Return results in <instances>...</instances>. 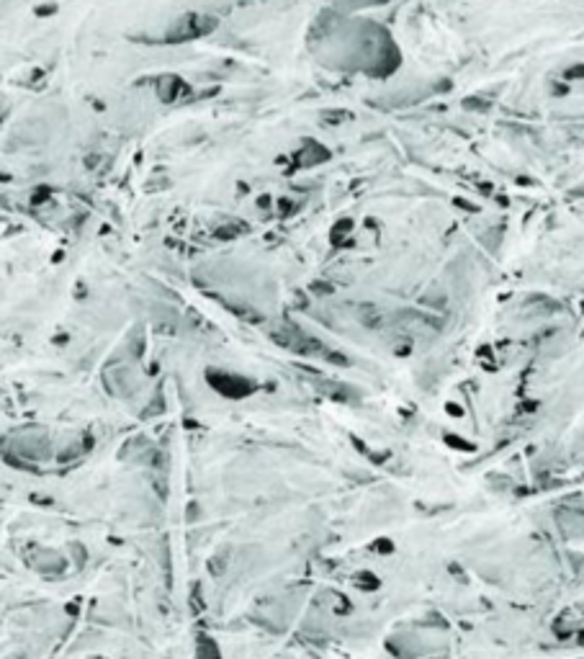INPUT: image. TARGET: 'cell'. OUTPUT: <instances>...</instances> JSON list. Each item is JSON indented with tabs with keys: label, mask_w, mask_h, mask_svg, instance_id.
I'll return each mask as SVG.
<instances>
[{
	"label": "cell",
	"mask_w": 584,
	"mask_h": 659,
	"mask_svg": "<svg viewBox=\"0 0 584 659\" xmlns=\"http://www.w3.org/2000/svg\"><path fill=\"white\" fill-rule=\"evenodd\" d=\"M196 657L199 659H219V649L206 639V636H199V649H196Z\"/></svg>",
	"instance_id": "1"
}]
</instances>
